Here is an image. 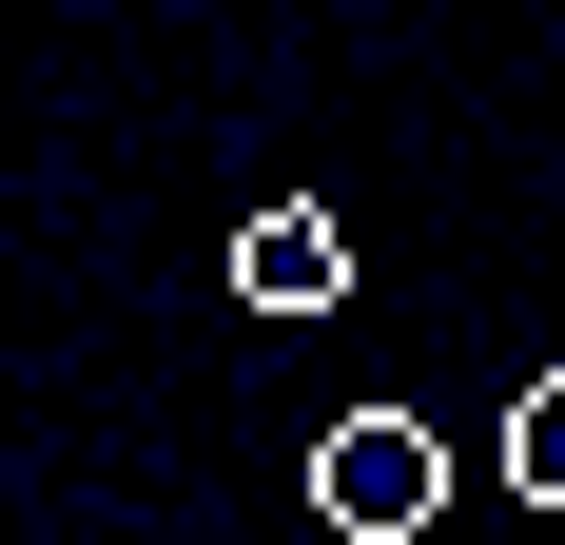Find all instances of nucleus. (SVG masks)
Here are the masks:
<instances>
[{"label": "nucleus", "instance_id": "obj_1", "mask_svg": "<svg viewBox=\"0 0 565 545\" xmlns=\"http://www.w3.org/2000/svg\"><path fill=\"white\" fill-rule=\"evenodd\" d=\"M312 506H332L351 545H409V526H429V506H449V448L409 429V409H351V429L312 448Z\"/></svg>", "mask_w": 565, "mask_h": 545}, {"label": "nucleus", "instance_id": "obj_2", "mask_svg": "<svg viewBox=\"0 0 565 545\" xmlns=\"http://www.w3.org/2000/svg\"><path fill=\"white\" fill-rule=\"evenodd\" d=\"M234 292H254V312H332V292H351V234L312 215V195H274V215L234 234Z\"/></svg>", "mask_w": 565, "mask_h": 545}, {"label": "nucleus", "instance_id": "obj_3", "mask_svg": "<svg viewBox=\"0 0 565 545\" xmlns=\"http://www.w3.org/2000/svg\"><path fill=\"white\" fill-rule=\"evenodd\" d=\"M508 488L565 506V389H526V409H508Z\"/></svg>", "mask_w": 565, "mask_h": 545}]
</instances>
